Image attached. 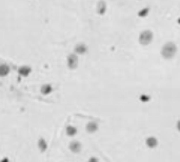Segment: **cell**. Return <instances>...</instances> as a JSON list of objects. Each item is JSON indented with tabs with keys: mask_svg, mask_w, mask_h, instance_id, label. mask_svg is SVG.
Here are the masks:
<instances>
[{
	"mask_svg": "<svg viewBox=\"0 0 180 162\" xmlns=\"http://www.w3.org/2000/svg\"><path fill=\"white\" fill-rule=\"evenodd\" d=\"M18 72L21 76H27L31 73V67H29V66H21Z\"/></svg>",
	"mask_w": 180,
	"mask_h": 162,
	"instance_id": "10",
	"label": "cell"
},
{
	"mask_svg": "<svg viewBox=\"0 0 180 162\" xmlns=\"http://www.w3.org/2000/svg\"><path fill=\"white\" fill-rule=\"evenodd\" d=\"M81 143L79 141H72L71 143H70L69 145V148L70 150L72 152V153L74 154H78L81 152Z\"/></svg>",
	"mask_w": 180,
	"mask_h": 162,
	"instance_id": "3",
	"label": "cell"
},
{
	"mask_svg": "<svg viewBox=\"0 0 180 162\" xmlns=\"http://www.w3.org/2000/svg\"><path fill=\"white\" fill-rule=\"evenodd\" d=\"M38 148L41 153H44L45 150H48V142L45 141L44 138H40L38 140Z\"/></svg>",
	"mask_w": 180,
	"mask_h": 162,
	"instance_id": "4",
	"label": "cell"
},
{
	"mask_svg": "<svg viewBox=\"0 0 180 162\" xmlns=\"http://www.w3.org/2000/svg\"><path fill=\"white\" fill-rule=\"evenodd\" d=\"M76 52H77V53H84V52H85V46H84V45H78V46H77V48H76Z\"/></svg>",
	"mask_w": 180,
	"mask_h": 162,
	"instance_id": "11",
	"label": "cell"
},
{
	"mask_svg": "<svg viewBox=\"0 0 180 162\" xmlns=\"http://www.w3.org/2000/svg\"><path fill=\"white\" fill-rule=\"evenodd\" d=\"M152 39H153V34H152V32H151V31H144V32L141 33L140 37H139V42H140L141 44L147 45L152 41Z\"/></svg>",
	"mask_w": 180,
	"mask_h": 162,
	"instance_id": "2",
	"label": "cell"
},
{
	"mask_svg": "<svg viewBox=\"0 0 180 162\" xmlns=\"http://www.w3.org/2000/svg\"><path fill=\"white\" fill-rule=\"evenodd\" d=\"M89 162H98V159H97V158H95V157H92V158H90Z\"/></svg>",
	"mask_w": 180,
	"mask_h": 162,
	"instance_id": "12",
	"label": "cell"
},
{
	"mask_svg": "<svg viewBox=\"0 0 180 162\" xmlns=\"http://www.w3.org/2000/svg\"><path fill=\"white\" fill-rule=\"evenodd\" d=\"M66 135L69 136V137H74V136L77 134V129H76L75 126H73V125H69V126H66Z\"/></svg>",
	"mask_w": 180,
	"mask_h": 162,
	"instance_id": "6",
	"label": "cell"
},
{
	"mask_svg": "<svg viewBox=\"0 0 180 162\" xmlns=\"http://www.w3.org/2000/svg\"><path fill=\"white\" fill-rule=\"evenodd\" d=\"M0 162H10V160L7 159V158H3V159L1 160V161H0Z\"/></svg>",
	"mask_w": 180,
	"mask_h": 162,
	"instance_id": "13",
	"label": "cell"
},
{
	"mask_svg": "<svg viewBox=\"0 0 180 162\" xmlns=\"http://www.w3.org/2000/svg\"><path fill=\"white\" fill-rule=\"evenodd\" d=\"M98 129V124L94 121H91L87 124V133H95Z\"/></svg>",
	"mask_w": 180,
	"mask_h": 162,
	"instance_id": "5",
	"label": "cell"
},
{
	"mask_svg": "<svg viewBox=\"0 0 180 162\" xmlns=\"http://www.w3.org/2000/svg\"><path fill=\"white\" fill-rule=\"evenodd\" d=\"M69 66L71 69H75L77 66V57L74 55H71L69 58Z\"/></svg>",
	"mask_w": 180,
	"mask_h": 162,
	"instance_id": "8",
	"label": "cell"
},
{
	"mask_svg": "<svg viewBox=\"0 0 180 162\" xmlns=\"http://www.w3.org/2000/svg\"><path fill=\"white\" fill-rule=\"evenodd\" d=\"M176 51H177V48H176V45L174 43H172V42H168L162 48V56L166 59H171L172 57H174V55L176 54Z\"/></svg>",
	"mask_w": 180,
	"mask_h": 162,
	"instance_id": "1",
	"label": "cell"
},
{
	"mask_svg": "<svg viewBox=\"0 0 180 162\" xmlns=\"http://www.w3.org/2000/svg\"><path fill=\"white\" fill-rule=\"evenodd\" d=\"M52 91H53V88H52V85H50V84H44L41 87L42 95H48V94L52 93Z\"/></svg>",
	"mask_w": 180,
	"mask_h": 162,
	"instance_id": "7",
	"label": "cell"
},
{
	"mask_svg": "<svg viewBox=\"0 0 180 162\" xmlns=\"http://www.w3.org/2000/svg\"><path fill=\"white\" fill-rule=\"evenodd\" d=\"M10 72V69L9 66L5 65V64H2V65H0V77H4L9 74Z\"/></svg>",
	"mask_w": 180,
	"mask_h": 162,
	"instance_id": "9",
	"label": "cell"
}]
</instances>
